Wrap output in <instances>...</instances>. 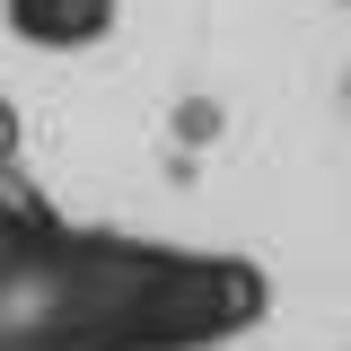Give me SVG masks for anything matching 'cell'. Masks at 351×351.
<instances>
[{
  "label": "cell",
  "instance_id": "obj_2",
  "mask_svg": "<svg viewBox=\"0 0 351 351\" xmlns=\"http://www.w3.org/2000/svg\"><path fill=\"white\" fill-rule=\"evenodd\" d=\"M0 149H9V106H0Z\"/></svg>",
  "mask_w": 351,
  "mask_h": 351
},
{
  "label": "cell",
  "instance_id": "obj_1",
  "mask_svg": "<svg viewBox=\"0 0 351 351\" xmlns=\"http://www.w3.org/2000/svg\"><path fill=\"white\" fill-rule=\"evenodd\" d=\"M9 9L36 44H88L106 27V0H9Z\"/></svg>",
  "mask_w": 351,
  "mask_h": 351
}]
</instances>
